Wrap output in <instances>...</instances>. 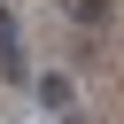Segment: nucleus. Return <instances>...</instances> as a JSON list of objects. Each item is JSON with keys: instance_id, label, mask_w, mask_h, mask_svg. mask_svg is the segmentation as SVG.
<instances>
[{"instance_id": "f257e3e1", "label": "nucleus", "mask_w": 124, "mask_h": 124, "mask_svg": "<svg viewBox=\"0 0 124 124\" xmlns=\"http://www.w3.org/2000/svg\"><path fill=\"white\" fill-rule=\"evenodd\" d=\"M31 93H39V108H62V116L78 108V85H70L62 70H39V78H31Z\"/></svg>"}, {"instance_id": "f03ea898", "label": "nucleus", "mask_w": 124, "mask_h": 124, "mask_svg": "<svg viewBox=\"0 0 124 124\" xmlns=\"http://www.w3.org/2000/svg\"><path fill=\"white\" fill-rule=\"evenodd\" d=\"M0 78H16V85L31 78V62H23V39H16V16H8V8H0Z\"/></svg>"}, {"instance_id": "7ed1b4c3", "label": "nucleus", "mask_w": 124, "mask_h": 124, "mask_svg": "<svg viewBox=\"0 0 124 124\" xmlns=\"http://www.w3.org/2000/svg\"><path fill=\"white\" fill-rule=\"evenodd\" d=\"M70 16H78V23H101V16H108V0H70Z\"/></svg>"}]
</instances>
